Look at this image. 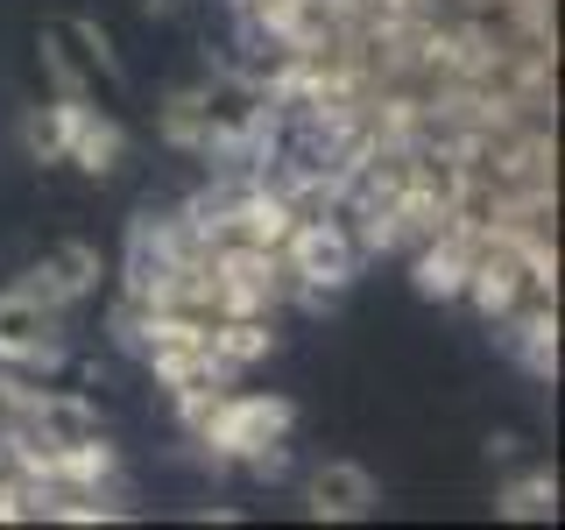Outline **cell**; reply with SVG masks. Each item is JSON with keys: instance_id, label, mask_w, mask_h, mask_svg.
<instances>
[{"instance_id": "9", "label": "cell", "mask_w": 565, "mask_h": 530, "mask_svg": "<svg viewBox=\"0 0 565 530\" xmlns=\"http://www.w3.org/2000/svg\"><path fill=\"white\" fill-rule=\"evenodd\" d=\"M558 509V488H552V474H530V481H516L502 495V517H552Z\"/></svg>"}, {"instance_id": "5", "label": "cell", "mask_w": 565, "mask_h": 530, "mask_svg": "<svg viewBox=\"0 0 565 530\" xmlns=\"http://www.w3.org/2000/svg\"><path fill=\"white\" fill-rule=\"evenodd\" d=\"M282 247H290V269L318 283V290H340V283H353V241L347 226L332 220H297L290 234H282Z\"/></svg>"}, {"instance_id": "4", "label": "cell", "mask_w": 565, "mask_h": 530, "mask_svg": "<svg viewBox=\"0 0 565 530\" xmlns=\"http://www.w3.org/2000/svg\"><path fill=\"white\" fill-rule=\"evenodd\" d=\"M99 276H106L99 247H85V241H57V247H50V255L22 276V290H35L50 311H71V305H85V297L99 290Z\"/></svg>"}, {"instance_id": "8", "label": "cell", "mask_w": 565, "mask_h": 530, "mask_svg": "<svg viewBox=\"0 0 565 530\" xmlns=\"http://www.w3.org/2000/svg\"><path fill=\"white\" fill-rule=\"evenodd\" d=\"M71 35L85 43V64L99 71L106 85H128V64H120V50H114V35H106L99 22H71Z\"/></svg>"}, {"instance_id": "2", "label": "cell", "mask_w": 565, "mask_h": 530, "mask_svg": "<svg viewBox=\"0 0 565 530\" xmlns=\"http://www.w3.org/2000/svg\"><path fill=\"white\" fill-rule=\"evenodd\" d=\"M290 417L297 411L282 396H226V403H212V417H205V446L226 453V459H255L290 432Z\"/></svg>"}, {"instance_id": "7", "label": "cell", "mask_w": 565, "mask_h": 530, "mask_svg": "<svg viewBox=\"0 0 565 530\" xmlns=\"http://www.w3.org/2000/svg\"><path fill=\"white\" fill-rule=\"evenodd\" d=\"M282 234H290V205L282 199H247L241 205V241L247 247H282Z\"/></svg>"}, {"instance_id": "6", "label": "cell", "mask_w": 565, "mask_h": 530, "mask_svg": "<svg viewBox=\"0 0 565 530\" xmlns=\"http://www.w3.org/2000/svg\"><path fill=\"white\" fill-rule=\"evenodd\" d=\"M305 495H311V517H332V523H353V517H367V509L382 502L375 474L353 467V459H326V467L305 481Z\"/></svg>"}, {"instance_id": "3", "label": "cell", "mask_w": 565, "mask_h": 530, "mask_svg": "<svg viewBox=\"0 0 565 530\" xmlns=\"http://www.w3.org/2000/svg\"><path fill=\"white\" fill-rule=\"evenodd\" d=\"M50 114H57V141H64V163H78L85 177H106L120 170V156H128V135H120L114 114H99L85 93L71 99H50Z\"/></svg>"}, {"instance_id": "1", "label": "cell", "mask_w": 565, "mask_h": 530, "mask_svg": "<svg viewBox=\"0 0 565 530\" xmlns=\"http://www.w3.org/2000/svg\"><path fill=\"white\" fill-rule=\"evenodd\" d=\"M64 361V311H50L35 290L8 283L0 290V368L14 375H50Z\"/></svg>"}, {"instance_id": "11", "label": "cell", "mask_w": 565, "mask_h": 530, "mask_svg": "<svg viewBox=\"0 0 565 530\" xmlns=\"http://www.w3.org/2000/svg\"><path fill=\"white\" fill-rule=\"evenodd\" d=\"M43 64H50V78H57V99H71V93H85V78H78V64L64 57V35H43Z\"/></svg>"}, {"instance_id": "10", "label": "cell", "mask_w": 565, "mask_h": 530, "mask_svg": "<svg viewBox=\"0 0 565 530\" xmlns=\"http://www.w3.org/2000/svg\"><path fill=\"white\" fill-rule=\"evenodd\" d=\"M22 149L35 156V163H64V141H57V114H50V106H29V114H22Z\"/></svg>"}]
</instances>
